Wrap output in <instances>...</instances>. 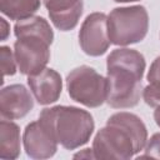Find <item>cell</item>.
<instances>
[{
  "label": "cell",
  "instance_id": "6da1fadb",
  "mask_svg": "<svg viewBox=\"0 0 160 160\" xmlns=\"http://www.w3.org/2000/svg\"><path fill=\"white\" fill-rule=\"evenodd\" d=\"M146 61L141 52L120 48L106 59V102L114 109H130L139 104L142 95V76Z\"/></svg>",
  "mask_w": 160,
  "mask_h": 160
},
{
  "label": "cell",
  "instance_id": "7a4b0ae2",
  "mask_svg": "<svg viewBox=\"0 0 160 160\" xmlns=\"http://www.w3.org/2000/svg\"><path fill=\"white\" fill-rule=\"evenodd\" d=\"M148 141V129L135 114L120 111L112 114L94 140L95 159L128 160L140 152Z\"/></svg>",
  "mask_w": 160,
  "mask_h": 160
},
{
  "label": "cell",
  "instance_id": "3957f363",
  "mask_svg": "<svg viewBox=\"0 0 160 160\" xmlns=\"http://www.w3.org/2000/svg\"><path fill=\"white\" fill-rule=\"evenodd\" d=\"M14 54L19 71L30 76L44 70L50 60V45L54 41V31L48 20L41 16L19 20L14 25Z\"/></svg>",
  "mask_w": 160,
  "mask_h": 160
},
{
  "label": "cell",
  "instance_id": "277c9868",
  "mask_svg": "<svg viewBox=\"0 0 160 160\" xmlns=\"http://www.w3.org/2000/svg\"><path fill=\"white\" fill-rule=\"evenodd\" d=\"M39 120L66 150H75L85 145L95 129L92 115L76 106L45 108L41 110Z\"/></svg>",
  "mask_w": 160,
  "mask_h": 160
},
{
  "label": "cell",
  "instance_id": "5b68a950",
  "mask_svg": "<svg viewBox=\"0 0 160 160\" xmlns=\"http://www.w3.org/2000/svg\"><path fill=\"white\" fill-rule=\"evenodd\" d=\"M110 41L118 46L140 42L149 30V14L145 6L132 5L115 8L108 15Z\"/></svg>",
  "mask_w": 160,
  "mask_h": 160
},
{
  "label": "cell",
  "instance_id": "8992f818",
  "mask_svg": "<svg viewBox=\"0 0 160 160\" xmlns=\"http://www.w3.org/2000/svg\"><path fill=\"white\" fill-rule=\"evenodd\" d=\"M66 88L69 96L86 108H99L106 102L108 79L91 66L81 65L71 70L66 76Z\"/></svg>",
  "mask_w": 160,
  "mask_h": 160
},
{
  "label": "cell",
  "instance_id": "52a82bcc",
  "mask_svg": "<svg viewBox=\"0 0 160 160\" xmlns=\"http://www.w3.org/2000/svg\"><path fill=\"white\" fill-rule=\"evenodd\" d=\"M79 44L89 56H101L108 51L111 41L106 14L91 12L85 18L79 30Z\"/></svg>",
  "mask_w": 160,
  "mask_h": 160
},
{
  "label": "cell",
  "instance_id": "ba28073f",
  "mask_svg": "<svg viewBox=\"0 0 160 160\" xmlns=\"http://www.w3.org/2000/svg\"><path fill=\"white\" fill-rule=\"evenodd\" d=\"M25 152L31 159H49L58 150V141L40 120L26 125L22 135Z\"/></svg>",
  "mask_w": 160,
  "mask_h": 160
},
{
  "label": "cell",
  "instance_id": "9c48e42d",
  "mask_svg": "<svg viewBox=\"0 0 160 160\" xmlns=\"http://www.w3.org/2000/svg\"><path fill=\"white\" fill-rule=\"evenodd\" d=\"M34 108V99L22 84H11L0 91V112L2 119L16 120L28 115Z\"/></svg>",
  "mask_w": 160,
  "mask_h": 160
},
{
  "label": "cell",
  "instance_id": "30bf717a",
  "mask_svg": "<svg viewBox=\"0 0 160 160\" xmlns=\"http://www.w3.org/2000/svg\"><path fill=\"white\" fill-rule=\"evenodd\" d=\"M28 85L40 105H50L58 101L62 91V79L60 74L50 68H45L40 72L28 76Z\"/></svg>",
  "mask_w": 160,
  "mask_h": 160
},
{
  "label": "cell",
  "instance_id": "8fae6325",
  "mask_svg": "<svg viewBox=\"0 0 160 160\" xmlns=\"http://www.w3.org/2000/svg\"><path fill=\"white\" fill-rule=\"evenodd\" d=\"M51 22L60 31L72 30L82 15V0H42Z\"/></svg>",
  "mask_w": 160,
  "mask_h": 160
},
{
  "label": "cell",
  "instance_id": "7c38bea8",
  "mask_svg": "<svg viewBox=\"0 0 160 160\" xmlns=\"http://www.w3.org/2000/svg\"><path fill=\"white\" fill-rule=\"evenodd\" d=\"M20 128L11 120L0 121V158L18 159L20 155Z\"/></svg>",
  "mask_w": 160,
  "mask_h": 160
},
{
  "label": "cell",
  "instance_id": "4fadbf2b",
  "mask_svg": "<svg viewBox=\"0 0 160 160\" xmlns=\"http://www.w3.org/2000/svg\"><path fill=\"white\" fill-rule=\"evenodd\" d=\"M41 0H0V10L10 20H24L40 9Z\"/></svg>",
  "mask_w": 160,
  "mask_h": 160
},
{
  "label": "cell",
  "instance_id": "5bb4252c",
  "mask_svg": "<svg viewBox=\"0 0 160 160\" xmlns=\"http://www.w3.org/2000/svg\"><path fill=\"white\" fill-rule=\"evenodd\" d=\"M0 56H1V69L4 76H12L18 70V62L15 59V54L11 51L9 46L2 45L0 48Z\"/></svg>",
  "mask_w": 160,
  "mask_h": 160
},
{
  "label": "cell",
  "instance_id": "9a60e30c",
  "mask_svg": "<svg viewBox=\"0 0 160 160\" xmlns=\"http://www.w3.org/2000/svg\"><path fill=\"white\" fill-rule=\"evenodd\" d=\"M142 99L151 108L159 106L160 105V86L152 85V84H149L148 86H145L142 89Z\"/></svg>",
  "mask_w": 160,
  "mask_h": 160
},
{
  "label": "cell",
  "instance_id": "2e32d148",
  "mask_svg": "<svg viewBox=\"0 0 160 160\" xmlns=\"http://www.w3.org/2000/svg\"><path fill=\"white\" fill-rule=\"evenodd\" d=\"M140 158H156L160 159V132L154 134L145 145V152Z\"/></svg>",
  "mask_w": 160,
  "mask_h": 160
},
{
  "label": "cell",
  "instance_id": "e0dca14e",
  "mask_svg": "<svg viewBox=\"0 0 160 160\" xmlns=\"http://www.w3.org/2000/svg\"><path fill=\"white\" fill-rule=\"evenodd\" d=\"M146 79L149 84L160 86V56H158L150 65V69L148 71Z\"/></svg>",
  "mask_w": 160,
  "mask_h": 160
},
{
  "label": "cell",
  "instance_id": "ac0fdd59",
  "mask_svg": "<svg viewBox=\"0 0 160 160\" xmlns=\"http://www.w3.org/2000/svg\"><path fill=\"white\" fill-rule=\"evenodd\" d=\"M0 24H1V40L4 41V40L8 39V36L10 34V26H9L8 21L4 18L0 19Z\"/></svg>",
  "mask_w": 160,
  "mask_h": 160
},
{
  "label": "cell",
  "instance_id": "d6986e66",
  "mask_svg": "<svg viewBox=\"0 0 160 160\" xmlns=\"http://www.w3.org/2000/svg\"><path fill=\"white\" fill-rule=\"evenodd\" d=\"M84 156L88 158V159H90V158L95 159V155H94L92 149H84V152H79V154L74 155V158H84Z\"/></svg>",
  "mask_w": 160,
  "mask_h": 160
},
{
  "label": "cell",
  "instance_id": "ffe728a7",
  "mask_svg": "<svg viewBox=\"0 0 160 160\" xmlns=\"http://www.w3.org/2000/svg\"><path fill=\"white\" fill-rule=\"evenodd\" d=\"M154 120H155L156 125L160 128V105L156 106L155 110H154Z\"/></svg>",
  "mask_w": 160,
  "mask_h": 160
},
{
  "label": "cell",
  "instance_id": "44dd1931",
  "mask_svg": "<svg viewBox=\"0 0 160 160\" xmlns=\"http://www.w3.org/2000/svg\"><path fill=\"white\" fill-rule=\"evenodd\" d=\"M115 2H132V1H139V0H114Z\"/></svg>",
  "mask_w": 160,
  "mask_h": 160
}]
</instances>
